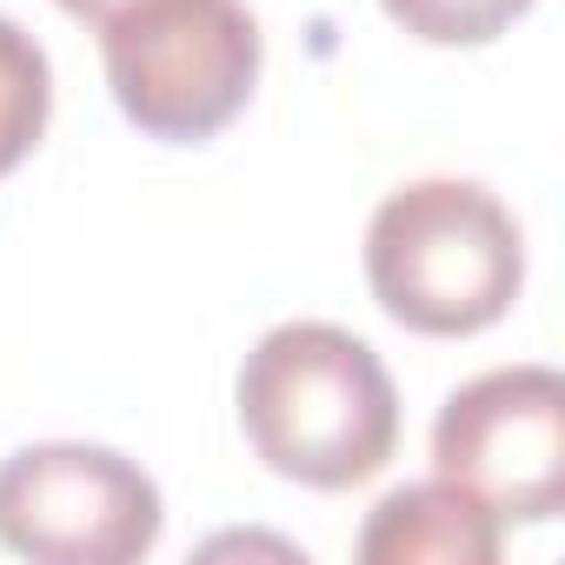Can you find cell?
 <instances>
[{
  "label": "cell",
  "mask_w": 565,
  "mask_h": 565,
  "mask_svg": "<svg viewBox=\"0 0 565 565\" xmlns=\"http://www.w3.org/2000/svg\"><path fill=\"white\" fill-rule=\"evenodd\" d=\"M433 466L499 525H545L565 499V380L552 366H499L466 380L433 419Z\"/></svg>",
  "instance_id": "5"
},
{
  "label": "cell",
  "mask_w": 565,
  "mask_h": 565,
  "mask_svg": "<svg viewBox=\"0 0 565 565\" xmlns=\"http://www.w3.org/2000/svg\"><path fill=\"white\" fill-rule=\"evenodd\" d=\"M61 8H67L74 21H94V28H100V21H114L120 8H134V0H61Z\"/></svg>",
  "instance_id": "9"
},
{
  "label": "cell",
  "mask_w": 565,
  "mask_h": 565,
  "mask_svg": "<svg viewBox=\"0 0 565 565\" xmlns=\"http://www.w3.org/2000/svg\"><path fill=\"white\" fill-rule=\"evenodd\" d=\"M380 8L426 47H486L532 0H380Z\"/></svg>",
  "instance_id": "8"
},
{
  "label": "cell",
  "mask_w": 565,
  "mask_h": 565,
  "mask_svg": "<svg viewBox=\"0 0 565 565\" xmlns=\"http://www.w3.org/2000/svg\"><path fill=\"white\" fill-rule=\"evenodd\" d=\"M505 525L452 479H419L399 486L373 505L360 532L366 565H492Z\"/></svg>",
  "instance_id": "6"
},
{
  "label": "cell",
  "mask_w": 565,
  "mask_h": 565,
  "mask_svg": "<svg viewBox=\"0 0 565 565\" xmlns=\"http://www.w3.org/2000/svg\"><path fill=\"white\" fill-rule=\"evenodd\" d=\"M366 279L406 333L466 340L519 300L525 233L479 180H413L366 226Z\"/></svg>",
  "instance_id": "2"
},
{
  "label": "cell",
  "mask_w": 565,
  "mask_h": 565,
  "mask_svg": "<svg viewBox=\"0 0 565 565\" xmlns=\"http://www.w3.org/2000/svg\"><path fill=\"white\" fill-rule=\"evenodd\" d=\"M160 519V486L114 446L47 439L0 466V545L34 565H134Z\"/></svg>",
  "instance_id": "4"
},
{
  "label": "cell",
  "mask_w": 565,
  "mask_h": 565,
  "mask_svg": "<svg viewBox=\"0 0 565 565\" xmlns=\"http://www.w3.org/2000/svg\"><path fill=\"white\" fill-rule=\"evenodd\" d=\"M100 61L140 134L213 140L253 100L259 21L246 0H134L100 21Z\"/></svg>",
  "instance_id": "3"
},
{
  "label": "cell",
  "mask_w": 565,
  "mask_h": 565,
  "mask_svg": "<svg viewBox=\"0 0 565 565\" xmlns=\"http://www.w3.org/2000/svg\"><path fill=\"white\" fill-rule=\"evenodd\" d=\"M47 107H54V74L41 41L0 14V173H14L34 140L47 134Z\"/></svg>",
  "instance_id": "7"
},
{
  "label": "cell",
  "mask_w": 565,
  "mask_h": 565,
  "mask_svg": "<svg viewBox=\"0 0 565 565\" xmlns=\"http://www.w3.org/2000/svg\"><path fill=\"white\" fill-rule=\"evenodd\" d=\"M233 399L253 459L313 492H347L373 479L399 446L393 373L360 333L333 320H287L259 333Z\"/></svg>",
  "instance_id": "1"
}]
</instances>
